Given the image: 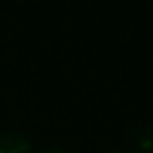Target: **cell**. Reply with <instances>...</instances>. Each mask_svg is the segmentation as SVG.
<instances>
[{"mask_svg":"<svg viewBox=\"0 0 153 153\" xmlns=\"http://www.w3.org/2000/svg\"><path fill=\"white\" fill-rule=\"evenodd\" d=\"M0 153H31V141L17 131L0 134Z\"/></svg>","mask_w":153,"mask_h":153,"instance_id":"6da1fadb","label":"cell"},{"mask_svg":"<svg viewBox=\"0 0 153 153\" xmlns=\"http://www.w3.org/2000/svg\"><path fill=\"white\" fill-rule=\"evenodd\" d=\"M129 141L134 143V148L139 153L143 151H153V127L151 124H134L131 131H129Z\"/></svg>","mask_w":153,"mask_h":153,"instance_id":"7a4b0ae2","label":"cell"},{"mask_svg":"<svg viewBox=\"0 0 153 153\" xmlns=\"http://www.w3.org/2000/svg\"><path fill=\"white\" fill-rule=\"evenodd\" d=\"M43 153H62V151H57V148H48V151H43Z\"/></svg>","mask_w":153,"mask_h":153,"instance_id":"3957f363","label":"cell"},{"mask_svg":"<svg viewBox=\"0 0 153 153\" xmlns=\"http://www.w3.org/2000/svg\"><path fill=\"white\" fill-rule=\"evenodd\" d=\"M122 153H131V151H122Z\"/></svg>","mask_w":153,"mask_h":153,"instance_id":"277c9868","label":"cell"}]
</instances>
